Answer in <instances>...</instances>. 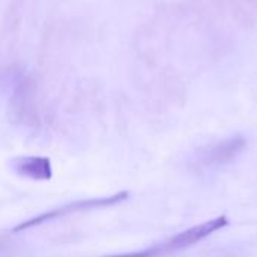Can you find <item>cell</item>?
I'll use <instances>...</instances> for the list:
<instances>
[{"label":"cell","mask_w":257,"mask_h":257,"mask_svg":"<svg viewBox=\"0 0 257 257\" xmlns=\"http://www.w3.org/2000/svg\"><path fill=\"white\" fill-rule=\"evenodd\" d=\"M12 170L33 181H50L53 176L51 161L47 157H18L12 160Z\"/></svg>","instance_id":"7a4b0ae2"},{"label":"cell","mask_w":257,"mask_h":257,"mask_svg":"<svg viewBox=\"0 0 257 257\" xmlns=\"http://www.w3.org/2000/svg\"><path fill=\"white\" fill-rule=\"evenodd\" d=\"M229 224V220L227 217H218V218H214V220H209L203 224H199V226H194L182 233H179L178 236H175L172 241H170V247L172 248H184V247H188V245H193L205 238H208L209 235H212L214 232L226 227Z\"/></svg>","instance_id":"3957f363"},{"label":"cell","mask_w":257,"mask_h":257,"mask_svg":"<svg viewBox=\"0 0 257 257\" xmlns=\"http://www.w3.org/2000/svg\"><path fill=\"white\" fill-rule=\"evenodd\" d=\"M158 254V248H149L145 251H137V253H128V254H119V256H107V257H155Z\"/></svg>","instance_id":"5b68a950"},{"label":"cell","mask_w":257,"mask_h":257,"mask_svg":"<svg viewBox=\"0 0 257 257\" xmlns=\"http://www.w3.org/2000/svg\"><path fill=\"white\" fill-rule=\"evenodd\" d=\"M244 148L245 140L242 137H232L214 146L208 154V160L212 164H227L232 163L244 151Z\"/></svg>","instance_id":"277c9868"},{"label":"cell","mask_w":257,"mask_h":257,"mask_svg":"<svg viewBox=\"0 0 257 257\" xmlns=\"http://www.w3.org/2000/svg\"><path fill=\"white\" fill-rule=\"evenodd\" d=\"M130 197V193L128 191H120L114 196H110V197H98V199H87V200H77L74 203H69V205H65L62 208H56V209H51L50 212H44L38 217H33L27 221H23L20 223L18 226L14 227V233H20V232H24L27 229H32L35 226H39V224H44L47 221H53L56 218H60V217H65V215H69V214H75V212H84V211H92V209H102V208H110V206H114V205H119L122 202H125L126 199Z\"/></svg>","instance_id":"6da1fadb"}]
</instances>
